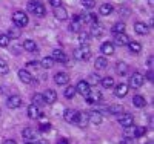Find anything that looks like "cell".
Here are the masks:
<instances>
[{"mask_svg": "<svg viewBox=\"0 0 154 144\" xmlns=\"http://www.w3.org/2000/svg\"><path fill=\"white\" fill-rule=\"evenodd\" d=\"M26 112H28V116H29L31 120H37V118H40V116H42V113H40V107L35 106V104H29Z\"/></svg>", "mask_w": 154, "mask_h": 144, "instance_id": "obj_14", "label": "cell"}, {"mask_svg": "<svg viewBox=\"0 0 154 144\" xmlns=\"http://www.w3.org/2000/svg\"><path fill=\"white\" fill-rule=\"evenodd\" d=\"M9 38H11V40H17V38L22 35V31H20V28H19V26H12V28H9V31H8V34H6Z\"/></svg>", "mask_w": 154, "mask_h": 144, "instance_id": "obj_23", "label": "cell"}, {"mask_svg": "<svg viewBox=\"0 0 154 144\" xmlns=\"http://www.w3.org/2000/svg\"><path fill=\"white\" fill-rule=\"evenodd\" d=\"M89 89H91V86L88 84V81L86 80H80L79 83H77V86H75V94H80L82 97H85L89 92Z\"/></svg>", "mask_w": 154, "mask_h": 144, "instance_id": "obj_8", "label": "cell"}, {"mask_svg": "<svg viewBox=\"0 0 154 144\" xmlns=\"http://www.w3.org/2000/svg\"><path fill=\"white\" fill-rule=\"evenodd\" d=\"M8 63H6V60H3V58H0V74L2 75H5L6 72H8Z\"/></svg>", "mask_w": 154, "mask_h": 144, "instance_id": "obj_43", "label": "cell"}, {"mask_svg": "<svg viewBox=\"0 0 154 144\" xmlns=\"http://www.w3.org/2000/svg\"><path fill=\"white\" fill-rule=\"evenodd\" d=\"M32 104H35V106H38V107H40L42 104H46L43 95H42V94H34V95H32Z\"/></svg>", "mask_w": 154, "mask_h": 144, "instance_id": "obj_33", "label": "cell"}, {"mask_svg": "<svg viewBox=\"0 0 154 144\" xmlns=\"http://www.w3.org/2000/svg\"><path fill=\"white\" fill-rule=\"evenodd\" d=\"M119 124L122 127H128V126H131L134 124V118H133V115L131 113H123L119 116Z\"/></svg>", "mask_w": 154, "mask_h": 144, "instance_id": "obj_16", "label": "cell"}, {"mask_svg": "<svg viewBox=\"0 0 154 144\" xmlns=\"http://www.w3.org/2000/svg\"><path fill=\"white\" fill-rule=\"evenodd\" d=\"M133 104L136 107H145L146 106V100H145V97H142V95H136L134 98H133Z\"/></svg>", "mask_w": 154, "mask_h": 144, "instance_id": "obj_29", "label": "cell"}, {"mask_svg": "<svg viewBox=\"0 0 154 144\" xmlns=\"http://www.w3.org/2000/svg\"><path fill=\"white\" fill-rule=\"evenodd\" d=\"M22 134H23V138H25V140H28V141H32V140H35V138H37L35 130H34V129H31V127H25Z\"/></svg>", "mask_w": 154, "mask_h": 144, "instance_id": "obj_24", "label": "cell"}, {"mask_svg": "<svg viewBox=\"0 0 154 144\" xmlns=\"http://www.w3.org/2000/svg\"><path fill=\"white\" fill-rule=\"evenodd\" d=\"M72 57L79 61H83V60H88L91 57V49H89L88 45H82L80 48H77L74 52H72Z\"/></svg>", "mask_w": 154, "mask_h": 144, "instance_id": "obj_1", "label": "cell"}, {"mask_svg": "<svg viewBox=\"0 0 154 144\" xmlns=\"http://www.w3.org/2000/svg\"><path fill=\"white\" fill-rule=\"evenodd\" d=\"M23 49L26 52H34L37 49V45H35L34 40H25L23 42Z\"/></svg>", "mask_w": 154, "mask_h": 144, "instance_id": "obj_30", "label": "cell"}, {"mask_svg": "<svg viewBox=\"0 0 154 144\" xmlns=\"http://www.w3.org/2000/svg\"><path fill=\"white\" fill-rule=\"evenodd\" d=\"M49 3H51V6H53V8H57V6L62 5V0H49Z\"/></svg>", "mask_w": 154, "mask_h": 144, "instance_id": "obj_48", "label": "cell"}, {"mask_svg": "<svg viewBox=\"0 0 154 144\" xmlns=\"http://www.w3.org/2000/svg\"><path fill=\"white\" fill-rule=\"evenodd\" d=\"M134 134H136V126L134 124L123 127V137L125 138H134Z\"/></svg>", "mask_w": 154, "mask_h": 144, "instance_id": "obj_31", "label": "cell"}, {"mask_svg": "<svg viewBox=\"0 0 154 144\" xmlns=\"http://www.w3.org/2000/svg\"><path fill=\"white\" fill-rule=\"evenodd\" d=\"M12 23H14L16 26H19V28H25V26L29 23V19L26 16V12L16 11L14 14H12Z\"/></svg>", "mask_w": 154, "mask_h": 144, "instance_id": "obj_2", "label": "cell"}, {"mask_svg": "<svg viewBox=\"0 0 154 144\" xmlns=\"http://www.w3.org/2000/svg\"><path fill=\"white\" fill-rule=\"evenodd\" d=\"M86 81H88V84H89V86H91V84H93V86H96V84H99V83H100V75H99V74H91V75L88 77V80H86Z\"/></svg>", "mask_w": 154, "mask_h": 144, "instance_id": "obj_37", "label": "cell"}, {"mask_svg": "<svg viewBox=\"0 0 154 144\" xmlns=\"http://www.w3.org/2000/svg\"><path fill=\"white\" fill-rule=\"evenodd\" d=\"M120 144H133V138H123Z\"/></svg>", "mask_w": 154, "mask_h": 144, "instance_id": "obj_49", "label": "cell"}, {"mask_svg": "<svg viewBox=\"0 0 154 144\" xmlns=\"http://www.w3.org/2000/svg\"><path fill=\"white\" fill-rule=\"evenodd\" d=\"M148 3H149V6H152L154 5V0H148Z\"/></svg>", "mask_w": 154, "mask_h": 144, "instance_id": "obj_55", "label": "cell"}, {"mask_svg": "<svg viewBox=\"0 0 154 144\" xmlns=\"http://www.w3.org/2000/svg\"><path fill=\"white\" fill-rule=\"evenodd\" d=\"M9 43H11V38L6 34H0V46H2V48H8Z\"/></svg>", "mask_w": 154, "mask_h": 144, "instance_id": "obj_40", "label": "cell"}, {"mask_svg": "<svg viewBox=\"0 0 154 144\" xmlns=\"http://www.w3.org/2000/svg\"><path fill=\"white\" fill-rule=\"evenodd\" d=\"M38 64H40L42 68H45V69H51L56 64V61L53 60V57H45V58H42V61Z\"/></svg>", "mask_w": 154, "mask_h": 144, "instance_id": "obj_28", "label": "cell"}, {"mask_svg": "<svg viewBox=\"0 0 154 144\" xmlns=\"http://www.w3.org/2000/svg\"><path fill=\"white\" fill-rule=\"evenodd\" d=\"M38 66H40V64H38L37 61H28V63H26V68H28V69H32V68L37 69Z\"/></svg>", "mask_w": 154, "mask_h": 144, "instance_id": "obj_47", "label": "cell"}, {"mask_svg": "<svg viewBox=\"0 0 154 144\" xmlns=\"http://www.w3.org/2000/svg\"><path fill=\"white\" fill-rule=\"evenodd\" d=\"M128 49H130V52H133V54H139L140 51H142V45L140 43H137V42H128Z\"/></svg>", "mask_w": 154, "mask_h": 144, "instance_id": "obj_27", "label": "cell"}, {"mask_svg": "<svg viewBox=\"0 0 154 144\" xmlns=\"http://www.w3.org/2000/svg\"><path fill=\"white\" fill-rule=\"evenodd\" d=\"M88 121L89 124H94V126H99L102 121H103V115L97 110H93V112H88Z\"/></svg>", "mask_w": 154, "mask_h": 144, "instance_id": "obj_6", "label": "cell"}, {"mask_svg": "<svg viewBox=\"0 0 154 144\" xmlns=\"http://www.w3.org/2000/svg\"><path fill=\"white\" fill-rule=\"evenodd\" d=\"M75 124L80 126V127H86V126L89 124V121H88V112H79Z\"/></svg>", "mask_w": 154, "mask_h": 144, "instance_id": "obj_20", "label": "cell"}, {"mask_svg": "<svg viewBox=\"0 0 154 144\" xmlns=\"http://www.w3.org/2000/svg\"><path fill=\"white\" fill-rule=\"evenodd\" d=\"M106 64H108V60L105 57H97L96 58V68L97 69H105Z\"/></svg>", "mask_w": 154, "mask_h": 144, "instance_id": "obj_36", "label": "cell"}, {"mask_svg": "<svg viewBox=\"0 0 154 144\" xmlns=\"http://www.w3.org/2000/svg\"><path fill=\"white\" fill-rule=\"evenodd\" d=\"M125 23L123 22H117V23H114V26L111 28V31L114 32V34H117V32H125Z\"/></svg>", "mask_w": 154, "mask_h": 144, "instance_id": "obj_35", "label": "cell"}, {"mask_svg": "<svg viewBox=\"0 0 154 144\" xmlns=\"http://www.w3.org/2000/svg\"><path fill=\"white\" fill-rule=\"evenodd\" d=\"M148 68H152V57L148 58Z\"/></svg>", "mask_w": 154, "mask_h": 144, "instance_id": "obj_53", "label": "cell"}, {"mask_svg": "<svg viewBox=\"0 0 154 144\" xmlns=\"http://www.w3.org/2000/svg\"><path fill=\"white\" fill-rule=\"evenodd\" d=\"M31 14H34V16H37V17H43V16L46 14V9H45V6H43L42 3H38V2H37Z\"/></svg>", "mask_w": 154, "mask_h": 144, "instance_id": "obj_25", "label": "cell"}, {"mask_svg": "<svg viewBox=\"0 0 154 144\" xmlns=\"http://www.w3.org/2000/svg\"><path fill=\"white\" fill-rule=\"evenodd\" d=\"M3 144H17L14 140H6V141H3Z\"/></svg>", "mask_w": 154, "mask_h": 144, "instance_id": "obj_50", "label": "cell"}, {"mask_svg": "<svg viewBox=\"0 0 154 144\" xmlns=\"http://www.w3.org/2000/svg\"><path fill=\"white\" fill-rule=\"evenodd\" d=\"M54 81L59 84V86H63V84H68L69 83V75L66 72H57L54 75Z\"/></svg>", "mask_w": 154, "mask_h": 144, "instance_id": "obj_13", "label": "cell"}, {"mask_svg": "<svg viewBox=\"0 0 154 144\" xmlns=\"http://www.w3.org/2000/svg\"><path fill=\"white\" fill-rule=\"evenodd\" d=\"M63 95H65L66 98H72L75 95V86H68L65 89V92H63Z\"/></svg>", "mask_w": 154, "mask_h": 144, "instance_id": "obj_41", "label": "cell"}, {"mask_svg": "<svg viewBox=\"0 0 154 144\" xmlns=\"http://www.w3.org/2000/svg\"><path fill=\"white\" fill-rule=\"evenodd\" d=\"M0 113H2V110H0Z\"/></svg>", "mask_w": 154, "mask_h": 144, "instance_id": "obj_58", "label": "cell"}, {"mask_svg": "<svg viewBox=\"0 0 154 144\" xmlns=\"http://www.w3.org/2000/svg\"><path fill=\"white\" fill-rule=\"evenodd\" d=\"M77 115H79V112H77L75 109H65V112H63V120H65L66 123H74L75 124Z\"/></svg>", "mask_w": 154, "mask_h": 144, "instance_id": "obj_9", "label": "cell"}, {"mask_svg": "<svg viewBox=\"0 0 154 144\" xmlns=\"http://www.w3.org/2000/svg\"><path fill=\"white\" fill-rule=\"evenodd\" d=\"M134 31H136L139 35H146L148 31H149V28H148L143 22H137V23L134 25Z\"/></svg>", "mask_w": 154, "mask_h": 144, "instance_id": "obj_21", "label": "cell"}, {"mask_svg": "<svg viewBox=\"0 0 154 144\" xmlns=\"http://www.w3.org/2000/svg\"><path fill=\"white\" fill-rule=\"evenodd\" d=\"M19 78H20V81L26 83V84H31L34 81V78H32V75L29 74L28 69H20L19 71Z\"/></svg>", "mask_w": 154, "mask_h": 144, "instance_id": "obj_17", "label": "cell"}, {"mask_svg": "<svg viewBox=\"0 0 154 144\" xmlns=\"http://www.w3.org/2000/svg\"><path fill=\"white\" fill-rule=\"evenodd\" d=\"M83 25H85L83 17H80V16H75V17L72 19L71 25H69V29H71L72 32H80V31H82V28H83Z\"/></svg>", "mask_w": 154, "mask_h": 144, "instance_id": "obj_5", "label": "cell"}, {"mask_svg": "<svg viewBox=\"0 0 154 144\" xmlns=\"http://www.w3.org/2000/svg\"><path fill=\"white\" fill-rule=\"evenodd\" d=\"M86 103L88 104H94V103H100L102 101V92L97 89H89V92L85 95Z\"/></svg>", "mask_w": 154, "mask_h": 144, "instance_id": "obj_3", "label": "cell"}, {"mask_svg": "<svg viewBox=\"0 0 154 144\" xmlns=\"http://www.w3.org/2000/svg\"><path fill=\"white\" fill-rule=\"evenodd\" d=\"M143 135H146V127H137V126H136L134 138H140V137H143Z\"/></svg>", "mask_w": 154, "mask_h": 144, "instance_id": "obj_44", "label": "cell"}, {"mask_svg": "<svg viewBox=\"0 0 154 144\" xmlns=\"http://www.w3.org/2000/svg\"><path fill=\"white\" fill-rule=\"evenodd\" d=\"M26 144H35V143H31V141H29V143H26Z\"/></svg>", "mask_w": 154, "mask_h": 144, "instance_id": "obj_56", "label": "cell"}, {"mask_svg": "<svg viewBox=\"0 0 154 144\" xmlns=\"http://www.w3.org/2000/svg\"><path fill=\"white\" fill-rule=\"evenodd\" d=\"M38 130H40V132H49V130H51V124L49 123H43V124H40Z\"/></svg>", "mask_w": 154, "mask_h": 144, "instance_id": "obj_45", "label": "cell"}, {"mask_svg": "<svg viewBox=\"0 0 154 144\" xmlns=\"http://www.w3.org/2000/svg\"><path fill=\"white\" fill-rule=\"evenodd\" d=\"M100 84L103 86V89H111V87H114V78L112 77H103V78H100Z\"/></svg>", "mask_w": 154, "mask_h": 144, "instance_id": "obj_26", "label": "cell"}, {"mask_svg": "<svg viewBox=\"0 0 154 144\" xmlns=\"http://www.w3.org/2000/svg\"><path fill=\"white\" fill-rule=\"evenodd\" d=\"M146 78H148L149 81H152V72H151V71H149V72L146 74Z\"/></svg>", "mask_w": 154, "mask_h": 144, "instance_id": "obj_51", "label": "cell"}, {"mask_svg": "<svg viewBox=\"0 0 154 144\" xmlns=\"http://www.w3.org/2000/svg\"><path fill=\"white\" fill-rule=\"evenodd\" d=\"M100 51H102V54H103V55H112L114 54V45L109 43V42H105V43H102Z\"/></svg>", "mask_w": 154, "mask_h": 144, "instance_id": "obj_22", "label": "cell"}, {"mask_svg": "<svg viewBox=\"0 0 154 144\" xmlns=\"http://www.w3.org/2000/svg\"><path fill=\"white\" fill-rule=\"evenodd\" d=\"M51 57H53V60L57 63H68V55L65 54V52H63L62 49H54L53 51V55H51Z\"/></svg>", "mask_w": 154, "mask_h": 144, "instance_id": "obj_11", "label": "cell"}, {"mask_svg": "<svg viewBox=\"0 0 154 144\" xmlns=\"http://www.w3.org/2000/svg\"><path fill=\"white\" fill-rule=\"evenodd\" d=\"M143 81H145V77L140 72H133V75L130 77V86H133L134 89H139L143 84Z\"/></svg>", "mask_w": 154, "mask_h": 144, "instance_id": "obj_4", "label": "cell"}, {"mask_svg": "<svg viewBox=\"0 0 154 144\" xmlns=\"http://www.w3.org/2000/svg\"><path fill=\"white\" fill-rule=\"evenodd\" d=\"M112 12V5L111 3H103L100 6V14L102 16H109Z\"/></svg>", "mask_w": 154, "mask_h": 144, "instance_id": "obj_34", "label": "cell"}, {"mask_svg": "<svg viewBox=\"0 0 154 144\" xmlns=\"http://www.w3.org/2000/svg\"><path fill=\"white\" fill-rule=\"evenodd\" d=\"M54 16H56L57 20H62V22H63V20H66V19H68V12H66L65 8L60 5V6L54 8Z\"/></svg>", "mask_w": 154, "mask_h": 144, "instance_id": "obj_18", "label": "cell"}, {"mask_svg": "<svg viewBox=\"0 0 154 144\" xmlns=\"http://www.w3.org/2000/svg\"><path fill=\"white\" fill-rule=\"evenodd\" d=\"M148 144H152V143H148Z\"/></svg>", "mask_w": 154, "mask_h": 144, "instance_id": "obj_57", "label": "cell"}, {"mask_svg": "<svg viewBox=\"0 0 154 144\" xmlns=\"http://www.w3.org/2000/svg\"><path fill=\"white\" fill-rule=\"evenodd\" d=\"M94 5H96L94 0H83V6H85V8H88V9H89V8H93Z\"/></svg>", "mask_w": 154, "mask_h": 144, "instance_id": "obj_46", "label": "cell"}, {"mask_svg": "<svg viewBox=\"0 0 154 144\" xmlns=\"http://www.w3.org/2000/svg\"><path fill=\"white\" fill-rule=\"evenodd\" d=\"M35 144H48V143H46V141H43V140H38Z\"/></svg>", "mask_w": 154, "mask_h": 144, "instance_id": "obj_54", "label": "cell"}, {"mask_svg": "<svg viewBox=\"0 0 154 144\" xmlns=\"http://www.w3.org/2000/svg\"><path fill=\"white\" fill-rule=\"evenodd\" d=\"M89 37H91V35H89L88 32H79V42H80V45H88L89 43Z\"/></svg>", "mask_w": 154, "mask_h": 144, "instance_id": "obj_38", "label": "cell"}, {"mask_svg": "<svg viewBox=\"0 0 154 144\" xmlns=\"http://www.w3.org/2000/svg\"><path fill=\"white\" fill-rule=\"evenodd\" d=\"M108 112H109V113H112V115H119V113H122V112H123V107L120 106V104H114V106L108 107Z\"/></svg>", "mask_w": 154, "mask_h": 144, "instance_id": "obj_39", "label": "cell"}, {"mask_svg": "<svg viewBox=\"0 0 154 144\" xmlns=\"http://www.w3.org/2000/svg\"><path fill=\"white\" fill-rule=\"evenodd\" d=\"M57 144H69V143H68V140H65V138H63V140H60Z\"/></svg>", "mask_w": 154, "mask_h": 144, "instance_id": "obj_52", "label": "cell"}, {"mask_svg": "<svg viewBox=\"0 0 154 144\" xmlns=\"http://www.w3.org/2000/svg\"><path fill=\"white\" fill-rule=\"evenodd\" d=\"M6 106H8L9 109H19V107L22 106V98H20L19 95H11V97H8Z\"/></svg>", "mask_w": 154, "mask_h": 144, "instance_id": "obj_10", "label": "cell"}, {"mask_svg": "<svg viewBox=\"0 0 154 144\" xmlns=\"http://www.w3.org/2000/svg\"><path fill=\"white\" fill-rule=\"evenodd\" d=\"M42 95L45 98V103H48V104H54L57 101V94H56V90H53V89H46L45 94H42Z\"/></svg>", "mask_w": 154, "mask_h": 144, "instance_id": "obj_15", "label": "cell"}, {"mask_svg": "<svg viewBox=\"0 0 154 144\" xmlns=\"http://www.w3.org/2000/svg\"><path fill=\"white\" fill-rule=\"evenodd\" d=\"M103 26H102L99 22H96V23H93L91 25V31H89V35H93V37H99V35H102L103 34Z\"/></svg>", "mask_w": 154, "mask_h": 144, "instance_id": "obj_19", "label": "cell"}, {"mask_svg": "<svg viewBox=\"0 0 154 144\" xmlns=\"http://www.w3.org/2000/svg\"><path fill=\"white\" fill-rule=\"evenodd\" d=\"M116 72L120 74V75H125L128 72V64L123 63V61H119L117 64H116Z\"/></svg>", "mask_w": 154, "mask_h": 144, "instance_id": "obj_32", "label": "cell"}, {"mask_svg": "<svg viewBox=\"0 0 154 144\" xmlns=\"http://www.w3.org/2000/svg\"><path fill=\"white\" fill-rule=\"evenodd\" d=\"M128 84L126 83H119L117 86H114V95L117 97V98H122V97H125L126 94H128Z\"/></svg>", "mask_w": 154, "mask_h": 144, "instance_id": "obj_12", "label": "cell"}, {"mask_svg": "<svg viewBox=\"0 0 154 144\" xmlns=\"http://www.w3.org/2000/svg\"><path fill=\"white\" fill-rule=\"evenodd\" d=\"M128 42H130V37H128L125 32H117V34H114V43H112V45L126 46Z\"/></svg>", "mask_w": 154, "mask_h": 144, "instance_id": "obj_7", "label": "cell"}, {"mask_svg": "<svg viewBox=\"0 0 154 144\" xmlns=\"http://www.w3.org/2000/svg\"><path fill=\"white\" fill-rule=\"evenodd\" d=\"M83 22H85V23H91V25H93V23H96V22H97V16H96V14H86V16L83 17Z\"/></svg>", "mask_w": 154, "mask_h": 144, "instance_id": "obj_42", "label": "cell"}]
</instances>
